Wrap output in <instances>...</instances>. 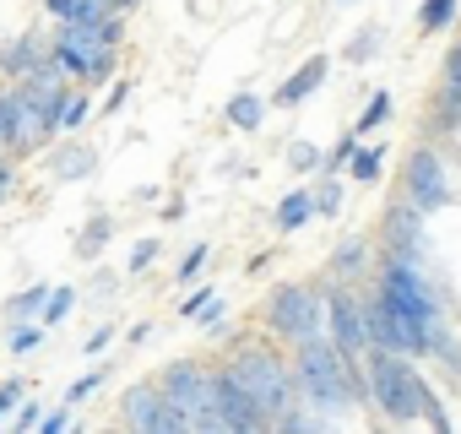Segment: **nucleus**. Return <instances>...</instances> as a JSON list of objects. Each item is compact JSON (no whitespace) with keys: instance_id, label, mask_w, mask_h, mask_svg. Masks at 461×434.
Here are the masks:
<instances>
[{"instance_id":"6","label":"nucleus","mask_w":461,"mask_h":434,"mask_svg":"<svg viewBox=\"0 0 461 434\" xmlns=\"http://www.w3.org/2000/svg\"><path fill=\"white\" fill-rule=\"evenodd\" d=\"M402 195H407L423 217H434V212H445V206L456 201L450 163L434 152V141H418V147L407 152V163H402Z\"/></svg>"},{"instance_id":"43","label":"nucleus","mask_w":461,"mask_h":434,"mask_svg":"<svg viewBox=\"0 0 461 434\" xmlns=\"http://www.w3.org/2000/svg\"><path fill=\"white\" fill-rule=\"evenodd\" d=\"M125 93H131V82H114L109 98H104V114H120V109H125Z\"/></svg>"},{"instance_id":"37","label":"nucleus","mask_w":461,"mask_h":434,"mask_svg":"<svg viewBox=\"0 0 461 434\" xmlns=\"http://www.w3.org/2000/svg\"><path fill=\"white\" fill-rule=\"evenodd\" d=\"M114 71H120V50H98V60L87 66V82L82 87H104V82H114Z\"/></svg>"},{"instance_id":"31","label":"nucleus","mask_w":461,"mask_h":434,"mask_svg":"<svg viewBox=\"0 0 461 434\" xmlns=\"http://www.w3.org/2000/svg\"><path fill=\"white\" fill-rule=\"evenodd\" d=\"M217 299H222V294H217V288H195V283H190V294H185V299H179V304H174V315H179V321H190V326H195V321H201V315H206V310H212V304H217Z\"/></svg>"},{"instance_id":"5","label":"nucleus","mask_w":461,"mask_h":434,"mask_svg":"<svg viewBox=\"0 0 461 434\" xmlns=\"http://www.w3.org/2000/svg\"><path fill=\"white\" fill-rule=\"evenodd\" d=\"M261 321H267V331L283 348H299V342L326 331V294L315 283H277L267 310H261Z\"/></svg>"},{"instance_id":"47","label":"nucleus","mask_w":461,"mask_h":434,"mask_svg":"<svg viewBox=\"0 0 461 434\" xmlns=\"http://www.w3.org/2000/svg\"><path fill=\"white\" fill-rule=\"evenodd\" d=\"M136 6H141V0H109V12H125V17H131Z\"/></svg>"},{"instance_id":"17","label":"nucleus","mask_w":461,"mask_h":434,"mask_svg":"<svg viewBox=\"0 0 461 434\" xmlns=\"http://www.w3.org/2000/svg\"><path fill=\"white\" fill-rule=\"evenodd\" d=\"M326 272H331V283H358V277L369 272V240H364V234L337 240V250H331Z\"/></svg>"},{"instance_id":"16","label":"nucleus","mask_w":461,"mask_h":434,"mask_svg":"<svg viewBox=\"0 0 461 434\" xmlns=\"http://www.w3.org/2000/svg\"><path fill=\"white\" fill-rule=\"evenodd\" d=\"M50 174H55V179H66V185L93 179V174H98V152H93L87 141H60V147L50 152Z\"/></svg>"},{"instance_id":"13","label":"nucleus","mask_w":461,"mask_h":434,"mask_svg":"<svg viewBox=\"0 0 461 434\" xmlns=\"http://www.w3.org/2000/svg\"><path fill=\"white\" fill-rule=\"evenodd\" d=\"M326 77H331V55H310V60L272 93V109H304V104L326 87Z\"/></svg>"},{"instance_id":"23","label":"nucleus","mask_w":461,"mask_h":434,"mask_svg":"<svg viewBox=\"0 0 461 434\" xmlns=\"http://www.w3.org/2000/svg\"><path fill=\"white\" fill-rule=\"evenodd\" d=\"M44 342H50V326H44V321H23V326H6V353H12V358H33Z\"/></svg>"},{"instance_id":"34","label":"nucleus","mask_w":461,"mask_h":434,"mask_svg":"<svg viewBox=\"0 0 461 434\" xmlns=\"http://www.w3.org/2000/svg\"><path fill=\"white\" fill-rule=\"evenodd\" d=\"M321 158H326V152H321L315 141H304V136H299V141H288V168H294V174H315V168H321Z\"/></svg>"},{"instance_id":"2","label":"nucleus","mask_w":461,"mask_h":434,"mask_svg":"<svg viewBox=\"0 0 461 434\" xmlns=\"http://www.w3.org/2000/svg\"><path fill=\"white\" fill-rule=\"evenodd\" d=\"M423 396H429V380L418 375V364L407 353H391V348L364 353V402L375 407L380 423H391V429L423 423Z\"/></svg>"},{"instance_id":"9","label":"nucleus","mask_w":461,"mask_h":434,"mask_svg":"<svg viewBox=\"0 0 461 434\" xmlns=\"http://www.w3.org/2000/svg\"><path fill=\"white\" fill-rule=\"evenodd\" d=\"M326 337L348 353V358H364L369 353V331H364V304L353 299L348 283H326Z\"/></svg>"},{"instance_id":"25","label":"nucleus","mask_w":461,"mask_h":434,"mask_svg":"<svg viewBox=\"0 0 461 434\" xmlns=\"http://www.w3.org/2000/svg\"><path fill=\"white\" fill-rule=\"evenodd\" d=\"M77 299H82V294H77L71 283H55V288H50V299H44V310H39V321H44L50 331H55V326H66V321H71V310H77Z\"/></svg>"},{"instance_id":"46","label":"nucleus","mask_w":461,"mask_h":434,"mask_svg":"<svg viewBox=\"0 0 461 434\" xmlns=\"http://www.w3.org/2000/svg\"><path fill=\"white\" fill-rule=\"evenodd\" d=\"M147 337H152V326H147V321H136V326L125 331V342H131V348H136V342H147Z\"/></svg>"},{"instance_id":"18","label":"nucleus","mask_w":461,"mask_h":434,"mask_svg":"<svg viewBox=\"0 0 461 434\" xmlns=\"http://www.w3.org/2000/svg\"><path fill=\"white\" fill-rule=\"evenodd\" d=\"M50 288H55V283H28L23 294H12L6 304H0V326H23V321H39V310H44Z\"/></svg>"},{"instance_id":"10","label":"nucleus","mask_w":461,"mask_h":434,"mask_svg":"<svg viewBox=\"0 0 461 434\" xmlns=\"http://www.w3.org/2000/svg\"><path fill=\"white\" fill-rule=\"evenodd\" d=\"M158 385H163V396H168L179 412H190V423H195V412H206V396H212V364H206V358H174V364L158 369Z\"/></svg>"},{"instance_id":"29","label":"nucleus","mask_w":461,"mask_h":434,"mask_svg":"<svg viewBox=\"0 0 461 434\" xmlns=\"http://www.w3.org/2000/svg\"><path fill=\"white\" fill-rule=\"evenodd\" d=\"M206 261H212V245H206V240H195V245L179 256V267H174V288H190V283H201Z\"/></svg>"},{"instance_id":"30","label":"nucleus","mask_w":461,"mask_h":434,"mask_svg":"<svg viewBox=\"0 0 461 434\" xmlns=\"http://www.w3.org/2000/svg\"><path fill=\"white\" fill-rule=\"evenodd\" d=\"M104 380H109V364H98V369L77 375V380L66 385V396H60V402H66V407H87V402H93V396L104 391Z\"/></svg>"},{"instance_id":"4","label":"nucleus","mask_w":461,"mask_h":434,"mask_svg":"<svg viewBox=\"0 0 461 434\" xmlns=\"http://www.w3.org/2000/svg\"><path fill=\"white\" fill-rule=\"evenodd\" d=\"M375 288H380L412 326H423V331H434L439 321H450L445 294L434 288V277H429L423 261H412V256H385L380 272H375Z\"/></svg>"},{"instance_id":"39","label":"nucleus","mask_w":461,"mask_h":434,"mask_svg":"<svg viewBox=\"0 0 461 434\" xmlns=\"http://www.w3.org/2000/svg\"><path fill=\"white\" fill-rule=\"evenodd\" d=\"M28 396V380L23 375H12V380H0V423H6L12 412H17V402Z\"/></svg>"},{"instance_id":"42","label":"nucleus","mask_w":461,"mask_h":434,"mask_svg":"<svg viewBox=\"0 0 461 434\" xmlns=\"http://www.w3.org/2000/svg\"><path fill=\"white\" fill-rule=\"evenodd\" d=\"M66 429H71V407H66V402H60L55 412L39 418V434H66Z\"/></svg>"},{"instance_id":"11","label":"nucleus","mask_w":461,"mask_h":434,"mask_svg":"<svg viewBox=\"0 0 461 434\" xmlns=\"http://www.w3.org/2000/svg\"><path fill=\"white\" fill-rule=\"evenodd\" d=\"M429 136H456L461 131V39L445 50V66H439V87L429 98V120H423Z\"/></svg>"},{"instance_id":"1","label":"nucleus","mask_w":461,"mask_h":434,"mask_svg":"<svg viewBox=\"0 0 461 434\" xmlns=\"http://www.w3.org/2000/svg\"><path fill=\"white\" fill-rule=\"evenodd\" d=\"M288 353H294V375H299V402L315 407L321 418H331L342 429L358 418V407H369L364 402V358H348L326 331Z\"/></svg>"},{"instance_id":"3","label":"nucleus","mask_w":461,"mask_h":434,"mask_svg":"<svg viewBox=\"0 0 461 434\" xmlns=\"http://www.w3.org/2000/svg\"><path fill=\"white\" fill-rule=\"evenodd\" d=\"M222 364L234 369V375H240V385L256 396V407L267 412V423H277V412H288V407L299 402L294 353H283V348H277V337H272V342H234Z\"/></svg>"},{"instance_id":"35","label":"nucleus","mask_w":461,"mask_h":434,"mask_svg":"<svg viewBox=\"0 0 461 434\" xmlns=\"http://www.w3.org/2000/svg\"><path fill=\"white\" fill-rule=\"evenodd\" d=\"M87 120H93V98H87V93H71V104H66V114H60V136L82 131Z\"/></svg>"},{"instance_id":"32","label":"nucleus","mask_w":461,"mask_h":434,"mask_svg":"<svg viewBox=\"0 0 461 434\" xmlns=\"http://www.w3.org/2000/svg\"><path fill=\"white\" fill-rule=\"evenodd\" d=\"M158 256H163V240H152V234H147V240H136V245H131V256H125V272H131V277H147Z\"/></svg>"},{"instance_id":"19","label":"nucleus","mask_w":461,"mask_h":434,"mask_svg":"<svg viewBox=\"0 0 461 434\" xmlns=\"http://www.w3.org/2000/svg\"><path fill=\"white\" fill-rule=\"evenodd\" d=\"M391 114H396V98H391V87H375V93H369V104L358 109L353 131H358V136H375V131H385V125H391Z\"/></svg>"},{"instance_id":"12","label":"nucleus","mask_w":461,"mask_h":434,"mask_svg":"<svg viewBox=\"0 0 461 434\" xmlns=\"http://www.w3.org/2000/svg\"><path fill=\"white\" fill-rule=\"evenodd\" d=\"M380 240H385V256H412V261H423L429 229H423V212H418L407 195H396V201L385 206V217H380Z\"/></svg>"},{"instance_id":"28","label":"nucleus","mask_w":461,"mask_h":434,"mask_svg":"<svg viewBox=\"0 0 461 434\" xmlns=\"http://www.w3.org/2000/svg\"><path fill=\"white\" fill-rule=\"evenodd\" d=\"M461 12V0H423L418 6V33H445Z\"/></svg>"},{"instance_id":"41","label":"nucleus","mask_w":461,"mask_h":434,"mask_svg":"<svg viewBox=\"0 0 461 434\" xmlns=\"http://www.w3.org/2000/svg\"><path fill=\"white\" fill-rule=\"evenodd\" d=\"M114 337H120V326H114V321H109V326H98V331H93V337L82 342V358H93V353H104V348H109Z\"/></svg>"},{"instance_id":"21","label":"nucleus","mask_w":461,"mask_h":434,"mask_svg":"<svg viewBox=\"0 0 461 434\" xmlns=\"http://www.w3.org/2000/svg\"><path fill=\"white\" fill-rule=\"evenodd\" d=\"M429 358H434L439 369H450V375L461 380V337L450 331V321H439V326L429 331Z\"/></svg>"},{"instance_id":"14","label":"nucleus","mask_w":461,"mask_h":434,"mask_svg":"<svg viewBox=\"0 0 461 434\" xmlns=\"http://www.w3.org/2000/svg\"><path fill=\"white\" fill-rule=\"evenodd\" d=\"M315 223V185L304 179V185H294L283 201H277V212H272V229L277 234H304Z\"/></svg>"},{"instance_id":"24","label":"nucleus","mask_w":461,"mask_h":434,"mask_svg":"<svg viewBox=\"0 0 461 434\" xmlns=\"http://www.w3.org/2000/svg\"><path fill=\"white\" fill-rule=\"evenodd\" d=\"M272 429H283V434H326V429H337L331 418H321L315 407H304V402H294L288 412H277V423Z\"/></svg>"},{"instance_id":"38","label":"nucleus","mask_w":461,"mask_h":434,"mask_svg":"<svg viewBox=\"0 0 461 434\" xmlns=\"http://www.w3.org/2000/svg\"><path fill=\"white\" fill-rule=\"evenodd\" d=\"M353 152H358V131H348V136H342V141H337V147H331V152L321 158V174H342Z\"/></svg>"},{"instance_id":"40","label":"nucleus","mask_w":461,"mask_h":434,"mask_svg":"<svg viewBox=\"0 0 461 434\" xmlns=\"http://www.w3.org/2000/svg\"><path fill=\"white\" fill-rule=\"evenodd\" d=\"M17 179H23L17 158H12V152H0V201H12V195H17Z\"/></svg>"},{"instance_id":"20","label":"nucleus","mask_w":461,"mask_h":434,"mask_svg":"<svg viewBox=\"0 0 461 434\" xmlns=\"http://www.w3.org/2000/svg\"><path fill=\"white\" fill-rule=\"evenodd\" d=\"M385 158H391V147H380V141H375V147H364V141H358V152L348 158V179H353V185H380Z\"/></svg>"},{"instance_id":"27","label":"nucleus","mask_w":461,"mask_h":434,"mask_svg":"<svg viewBox=\"0 0 461 434\" xmlns=\"http://www.w3.org/2000/svg\"><path fill=\"white\" fill-rule=\"evenodd\" d=\"M315 217H321V223H337V217H342V179L337 174L315 179Z\"/></svg>"},{"instance_id":"33","label":"nucleus","mask_w":461,"mask_h":434,"mask_svg":"<svg viewBox=\"0 0 461 434\" xmlns=\"http://www.w3.org/2000/svg\"><path fill=\"white\" fill-rule=\"evenodd\" d=\"M17 141V82L0 87V152H12Z\"/></svg>"},{"instance_id":"22","label":"nucleus","mask_w":461,"mask_h":434,"mask_svg":"<svg viewBox=\"0 0 461 434\" xmlns=\"http://www.w3.org/2000/svg\"><path fill=\"white\" fill-rule=\"evenodd\" d=\"M109 240H114V217H87V229L77 234V261H98L104 250H109Z\"/></svg>"},{"instance_id":"44","label":"nucleus","mask_w":461,"mask_h":434,"mask_svg":"<svg viewBox=\"0 0 461 434\" xmlns=\"http://www.w3.org/2000/svg\"><path fill=\"white\" fill-rule=\"evenodd\" d=\"M179 217H185V195H168L163 212H158V223H179Z\"/></svg>"},{"instance_id":"8","label":"nucleus","mask_w":461,"mask_h":434,"mask_svg":"<svg viewBox=\"0 0 461 434\" xmlns=\"http://www.w3.org/2000/svg\"><path fill=\"white\" fill-rule=\"evenodd\" d=\"M120 423L136 429V434H185L190 429V412H179L163 396V385L152 380V385H131L120 396Z\"/></svg>"},{"instance_id":"45","label":"nucleus","mask_w":461,"mask_h":434,"mask_svg":"<svg viewBox=\"0 0 461 434\" xmlns=\"http://www.w3.org/2000/svg\"><path fill=\"white\" fill-rule=\"evenodd\" d=\"M114 288H120V277H114V272H98V277H93V294H98V299H109Z\"/></svg>"},{"instance_id":"26","label":"nucleus","mask_w":461,"mask_h":434,"mask_svg":"<svg viewBox=\"0 0 461 434\" xmlns=\"http://www.w3.org/2000/svg\"><path fill=\"white\" fill-rule=\"evenodd\" d=\"M380 44H385V28H380V23H364V28L348 39V66H369V60L380 55Z\"/></svg>"},{"instance_id":"15","label":"nucleus","mask_w":461,"mask_h":434,"mask_svg":"<svg viewBox=\"0 0 461 434\" xmlns=\"http://www.w3.org/2000/svg\"><path fill=\"white\" fill-rule=\"evenodd\" d=\"M267 109H272V104H267L261 93L240 87L234 98L222 104V125H228V131H240V136H261V125H267Z\"/></svg>"},{"instance_id":"48","label":"nucleus","mask_w":461,"mask_h":434,"mask_svg":"<svg viewBox=\"0 0 461 434\" xmlns=\"http://www.w3.org/2000/svg\"><path fill=\"white\" fill-rule=\"evenodd\" d=\"M331 6H353V0H331Z\"/></svg>"},{"instance_id":"36","label":"nucleus","mask_w":461,"mask_h":434,"mask_svg":"<svg viewBox=\"0 0 461 434\" xmlns=\"http://www.w3.org/2000/svg\"><path fill=\"white\" fill-rule=\"evenodd\" d=\"M39 418H44V402H39V396H23V402H17V412H12L6 423H12L17 434H39Z\"/></svg>"},{"instance_id":"7","label":"nucleus","mask_w":461,"mask_h":434,"mask_svg":"<svg viewBox=\"0 0 461 434\" xmlns=\"http://www.w3.org/2000/svg\"><path fill=\"white\" fill-rule=\"evenodd\" d=\"M206 407L222 418L228 434H261V429H272L267 412L256 407V396L240 385V375L228 369V364H212V396H206Z\"/></svg>"}]
</instances>
